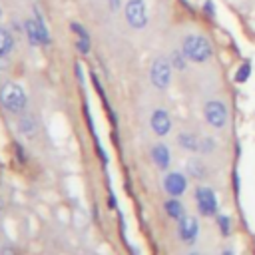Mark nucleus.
I'll return each instance as SVG.
<instances>
[{"mask_svg": "<svg viewBox=\"0 0 255 255\" xmlns=\"http://www.w3.org/2000/svg\"><path fill=\"white\" fill-rule=\"evenodd\" d=\"M197 231H199V225H197V219L191 217V215H183L179 219V237L185 241V243H193L195 237H197Z\"/></svg>", "mask_w": 255, "mask_h": 255, "instance_id": "7", "label": "nucleus"}, {"mask_svg": "<svg viewBox=\"0 0 255 255\" xmlns=\"http://www.w3.org/2000/svg\"><path fill=\"white\" fill-rule=\"evenodd\" d=\"M4 255H12V249H10V247H6V249H4Z\"/></svg>", "mask_w": 255, "mask_h": 255, "instance_id": "20", "label": "nucleus"}, {"mask_svg": "<svg viewBox=\"0 0 255 255\" xmlns=\"http://www.w3.org/2000/svg\"><path fill=\"white\" fill-rule=\"evenodd\" d=\"M173 64H175L179 70H183V68H185V62L179 58V54H173Z\"/></svg>", "mask_w": 255, "mask_h": 255, "instance_id": "19", "label": "nucleus"}, {"mask_svg": "<svg viewBox=\"0 0 255 255\" xmlns=\"http://www.w3.org/2000/svg\"><path fill=\"white\" fill-rule=\"evenodd\" d=\"M78 48L86 54L88 52V36H80V42H78Z\"/></svg>", "mask_w": 255, "mask_h": 255, "instance_id": "18", "label": "nucleus"}, {"mask_svg": "<svg viewBox=\"0 0 255 255\" xmlns=\"http://www.w3.org/2000/svg\"><path fill=\"white\" fill-rule=\"evenodd\" d=\"M0 16H2V10H0Z\"/></svg>", "mask_w": 255, "mask_h": 255, "instance_id": "25", "label": "nucleus"}, {"mask_svg": "<svg viewBox=\"0 0 255 255\" xmlns=\"http://www.w3.org/2000/svg\"><path fill=\"white\" fill-rule=\"evenodd\" d=\"M0 207H2V201H0Z\"/></svg>", "mask_w": 255, "mask_h": 255, "instance_id": "23", "label": "nucleus"}, {"mask_svg": "<svg viewBox=\"0 0 255 255\" xmlns=\"http://www.w3.org/2000/svg\"><path fill=\"white\" fill-rule=\"evenodd\" d=\"M112 2V8H118V0H110Z\"/></svg>", "mask_w": 255, "mask_h": 255, "instance_id": "21", "label": "nucleus"}, {"mask_svg": "<svg viewBox=\"0 0 255 255\" xmlns=\"http://www.w3.org/2000/svg\"><path fill=\"white\" fill-rule=\"evenodd\" d=\"M151 157H153L155 165L161 167V169H165V167L169 165V149H167L163 143H157V145L151 149Z\"/></svg>", "mask_w": 255, "mask_h": 255, "instance_id": "11", "label": "nucleus"}, {"mask_svg": "<svg viewBox=\"0 0 255 255\" xmlns=\"http://www.w3.org/2000/svg\"><path fill=\"white\" fill-rule=\"evenodd\" d=\"M126 18L133 28H143L147 24V10L143 0H129L126 6Z\"/></svg>", "mask_w": 255, "mask_h": 255, "instance_id": "4", "label": "nucleus"}, {"mask_svg": "<svg viewBox=\"0 0 255 255\" xmlns=\"http://www.w3.org/2000/svg\"><path fill=\"white\" fill-rule=\"evenodd\" d=\"M189 171H193L195 177H203V167L197 165V161H191V163H189Z\"/></svg>", "mask_w": 255, "mask_h": 255, "instance_id": "16", "label": "nucleus"}, {"mask_svg": "<svg viewBox=\"0 0 255 255\" xmlns=\"http://www.w3.org/2000/svg\"><path fill=\"white\" fill-rule=\"evenodd\" d=\"M163 185H165V191H167L169 195L177 197V195H181V193L185 191L187 181H185V177H183L181 173H167Z\"/></svg>", "mask_w": 255, "mask_h": 255, "instance_id": "9", "label": "nucleus"}, {"mask_svg": "<svg viewBox=\"0 0 255 255\" xmlns=\"http://www.w3.org/2000/svg\"><path fill=\"white\" fill-rule=\"evenodd\" d=\"M0 102L10 112H22L26 106V94L18 84H6L0 92Z\"/></svg>", "mask_w": 255, "mask_h": 255, "instance_id": "2", "label": "nucleus"}, {"mask_svg": "<svg viewBox=\"0 0 255 255\" xmlns=\"http://www.w3.org/2000/svg\"><path fill=\"white\" fill-rule=\"evenodd\" d=\"M10 48H12V36L4 28H0V56H4Z\"/></svg>", "mask_w": 255, "mask_h": 255, "instance_id": "14", "label": "nucleus"}, {"mask_svg": "<svg viewBox=\"0 0 255 255\" xmlns=\"http://www.w3.org/2000/svg\"><path fill=\"white\" fill-rule=\"evenodd\" d=\"M195 201H197V207H199V211L203 215H215V211H217V197H215V193L209 187H197Z\"/></svg>", "mask_w": 255, "mask_h": 255, "instance_id": "5", "label": "nucleus"}, {"mask_svg": "<svg viewBox=\"0 0 255 255\" xmlns=\"http://www.w3.org/2000/svg\"><path fill=\"white\" fill-rule=\"evenodd\" d=\"M205 120L213 126V128H221L227 120V110L221 102L213 100V102H207L205 104Z\"/></svg>", "mask_w": 255, "mask_h": 255, "instance_id": "6", "label": "nucleus"}, {"mask_svg": "<svg viewBox=\"0 0 255 255\" xmlns=\"http://www.w3.org/2000/svg\"><path fill=\"white\" fill-rule=\"evenodd\" d=\"M183 54L193 62H205L211 56V44L203 36L191 34L183 40Z\"/></svg>", "mask_w": 255, "mask_h": 255, "instance_id": "1", "label": "nucleus"}, {"mask_svg": "<svg viewBox=\"0 0 255 255\" xmlns=\"http://www.w3.org/2000/svg\"><path fill=\"white\" fill-rule=\"evenodd\" d=\"M151 84L155 88H167L169 84V78H171V66L165 58H157L153 64H151Z\"/></svg>", "mask_w": 255, "mask_h": 255, "instance_id": "3", "label": "nucleus"}, {"mask_svg": "<svg viewBox=\"0 0 255 255\" xmlns=\"http://www.w3.org/2000/svg\"><path fill=\"white\" fill-rule=\"evenodd\" d=\"M171 128V120L167 116V112L163 110H155L153 116H151V129L157 133V135H165Z\"/></svg>", "mask_w": 255, "mask_h": 255, "instance_id": "10", "label": "nucleus"}, {"mask_svg": "<svg viewBox=\"0 0 255 255\" xmlns=\"http://www.w3.org/2000/svg\"><path fill=\"white\" fill-rule=\"evenodd\" d=\"M219 227H221V231L227 235V233H229V219L221 215V217H219Z\"/></svg>", "mask_w": 255, "mask_h": 255, "instance_id": "17", "label": "nucleus"}, {"mask_svg": "<svg viewBox=\"0 0 255 255\" xmlns=\"http://www.w3.org/2000/svg\"><path fill=\"white\" fill-rule=\"evenodd\" d=\"M191 255H197V253H191Z\"/></svg>", "mask_w": 255, "mask_h": 255, "instance_id": "24", "label": "nucleus"}, {"mask_svg": "<svg viewBox=\"0 0 255 255\" xmlns=\"http://www.w3.org/2000/svg\"><path fill=\"white\" fill-rule=\"evenodd\" d=\"M26 34L32 44H46L48 42V32L42 24V20H28L26 22Z\"/></svg>", "mask_w": 255, "mask_h": 255, "instance_id": "8", "label": "nucleus"}, {"mask_svg": "<svg viewBox=\"0 0 255 255\" xmlns=\"http://www.w3.org/2000/svg\"><path fill=\"white\" fill-rule=\"evenodd\" d=\"M249 74H251V66H249V64H243V66L239 68V72L235 74V80H237V82H245V80L249 78Z\"/></svg>", "mask_w": 255, "mask_h": 255, "instance_id": "15", "label": "nucleus"}, {"mask_svg": "<svg viewBox=\"0 0 255 255\" xmlns=\"http://www.w3.org/2000/svg\"><path fill=\"white\" fill-rule=\"evenodd\" d=\"M179 143H181L185 149H199V141H197V137L191 135V133H181V135H179Z\"/></svg>", "mask_w": 255, "mask_h": 255, "instance_id": "13", "label": "nucleus"}, {"mask_svg": "<svg viewBox=\"0 0 255 255\" xmlns=\"http://www.w3.org/2000/svg\"><path fill=\"white\" fill-rule=\"evenodd\" d=\"M165 211H167V215H169L171 219H181V217H183V205H181L177 199H169V201L165 203Z\"/></svg>", "mask_w": 255, "mask_h": 255, "instance_id": "12", "label": "nucleus"}, {"mask_svg": "<svg viewBox=\"0 0 255 255\" xmlns=\"http://www.w3.org/2000/svg\"><path fill=\"white\" fill-rule=\"evenodd\" d=\"M223 255H233V253H231V251H225V253H223Z\"/></svg>", "mask_w": 255, "mask_h": 255, "instance_id": "22", "label": "nucleus"}]
</instances>
